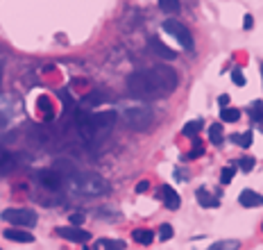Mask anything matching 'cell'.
Masks as SVG:
<instances>
[{"mask_svg": "<svg viewBox=\"0 0 263 250\" xmlns=\"http://www.w3.org/2000/svg\"><path fill=\"white\" fill-rule=\"evenodd\" d=\"M238 248H241L238 239H222V241H215L209 246V250H238Z\"/></svg>", "mask_w": 263, "mask_h": 250, "instance_id": "cell-17", "label": "cell"}, {"mask_svg": "<svg viewBox=\"0 0 263 250\" xmlns=\"http://www.w3.org/2000/svg\"><path fill=\"white\" fill-rule=\"evenodd\" d=\"M132 239L136 243H141V246H150V243L154 241V232L152 230H146V228H139L132 232Z\"/></svg>", "mask_w": 263, "mask_h": 250, "instance_id": "cell-14", "label": "cell"}, {"mask_svg": "<svg viewBox=\"0 0 263 250\" xmlns=\"http://www.w3.org/2000/svg\"><path fill=\"white\" fill-rule=\"evenodd\" d=\"M218 105H220L222 109H227V105H229V96H227V93H222V96L218 98Z\"/></svg>", "mask_w": 263, "mask_h": 250, "instance_id": "cell-32", "label": "cell"}, {"mask_svg": "<svg viewBox=\"0 0 263 250\" xmlns=\"http://www.w3.org/2000/svg\"><path fill=\"white\" fill-rule=\"evenodd\" d=\"M84 218H86V216H84L82 209H75V212L70 214V225H75V228H80V225L84 223Z\"/></svg>", "mask_w": 263, "mask_h": 250, "instance_id": "cell-29", "label": "cell"}, {"mask_svg": "<svg viewBox=\"0 0 263 250\" xmlns=\"http://www.w3.org/2000/svg\"><path fill=\"white\" fill-rule=\"evenodd\" d=\"M116 123V111H96V114H80L77 116V130L86 141H96L104 137Z\"/></svg>", "mask_w": 263, "mask_h": 250, "instance_id": "cell-3", "label": "cell"}, {"mask_svg": "<svg viewBox=\"0 0 263 250\" xmlns=\"http://www.w3.org/2000/svg\"><path fill=\"white\" fill-rule=\"evenodd\" d=\"M107 100V93L104 91H93V93H89V96L82 98V105H100Z\"/></svg>", "mask_w": 263, "mask_h": 250, "instance_id": "cell-21", "label": "cell"}, {"mask_svg": "<svg viewBox=\"0 0 263 250\" xmlns=\"http://www.w3.org/2000/svg\"><path fill=\"white\" fill-rule=\"evenodd\" d=\"M5 236H7L9 241H18V243H32V241H34V234H30V232H23V230H18V228L5 230Z\"/></svg>", "mask_w": 263, "mask_h": 250, "instance_id": "cell-13", "label": "cell"}, {"mask_svg": "<svg viewBox=\"0 0 263 250\" xmlns=\"http://www.w3.org/2000/svg\"><path fill=\"white\" fill-rule=\"evenodd\" d=\"M238 168H241L243 173H249V171L254 168V157H249V155H243V157H238Z\"/></svg>", "mask_w": 263, "mask_h": 250, "instance_id": "cell-25", "label": "cell"}, {"mask_svg": "<svg viewBox=\"0 0 263 250\" xmlns=\"http://www.w3.org/2000/svg\"><path fill=\"white\" fill-rule=\"evenodd\" d=\"M200 155H204V148L200 146V141L195 139V148H193V150H191V153H186V155H184L181 160H184V161H188V160H195V157H200Z\"/></svg>", "mask_w": 263, "mask_h": 250, "instance_id": "cell-27", "label": "cell"}, {"mask_svg": "<svg viewBox=\"0 0 263 250\" xmlns=\"http://www.w3.org/2000/svg\"><path fill=\"white\" fill-rule=\"evenodd\" d=\"M64 187L68 189L70 194L84 196V198H93V196H104L109 191V182L100 178L98 173H77L64 178Z\"/></svg>", "mask_w": 263, "mask_h": 250, "instance_id": "cell-2", "label": "cell"}, {"mask_svg": "<svg viewBox=\"0 0 263 250\" xmlns=\"http://www.w3.org/2000/svg\"><path fill=\"white\" fill-rule=\"evenodd\" d=\"M231 141L241 148H249L252 146V132L247 130V132H243V134H231Z\"/></svg>", "mask_w": 263, "mask_h": 250, "instance_id": "cell-23", "label": "cell"}, {"mask_svg": "<svg viewBox=\"0 0 263 250\" xmlns=\"http://www.w3.org/2000/svg\"><path fill=\"white\" fill-rule=\"evenodd\" d=\"M238 202H241L243 207H261L263 205V196L252 191V189H243L241 194H238Z\"/></svg>", "mask_w": 263, "mask_h": 250, "instance_id": "cell-10", "label": "cell"}, {"mask_svg": "<svg viewBox=\"0 0 263 250\" xmlns=\"http://www.w3.org/2000/svg\"><path fill=\"white\" fill-rule=\"evenodd\" d=\"M249 118H252V123H263V103L261 100H256V103L249 105Z\"/></svg>", "mask_w": 263, "mask_h": 250, "instance_id": "cell-18", "label": "cell"}, {"mask_svg": "<svg viewBox=\"0 0 263 250\" xmlns=\"http://www.w3.org/2000/svg\"><path fill=\"white\" fill-rule=\"evenodd\" d=\"M231 80H234L236 87H245V82H247V80H245V75H243V71H241V69H234V71H231Z\"/></svg>", "mask_w": 263, "mask_h": 250, "instance_id": "cell-30", "label": "cell"}, {"mask_svg": "<svg viewBox=\"0 0 263 250\" xmlns=\"http://www.w3.org/2000/svg\"><path fill=\"white\" fill-rule=\"evenodd\" d=\"M173 225H168V223H164V225H161L159 228V239L161 241H168V239H173Z\"/></svg>", "mask_w": 263, "mask_h": 250, "instance_id": "cell-28", "label": "cell"}, {"mask_svg": "<svg viewBox=\"0 0 263 250\" xmlns=\"http://www.w3.org/2000/svg\"><path fill=\"white\" fill-rule=\"evenodd\" d=\"M123 121L127 123V127L143 132L152 125L154 114L148 105H130V107H123Z\"/></svg>", "mask_w": 263, "mask_h": 250, "instance_id": "cell-4", "label": "cell"}, {"mask_svg": "<svg viewBox=\"0 0 263 250\" xmlns=\"http://www.w3.org/2000/svg\"><path fill=\"white\" fill-rule=\"evenodd\" d=\"M238 118H241V111L234 109V107H227V109L220 111V121H222V123H236Z\"/></svg>", "mask_w": 263, "mask_h": 250, "instance_id": "cell-22", "label": "cell"}, {"mask_svg": "<svg viewBox=\"0 0 263 250\" xmlns=\"http://www.w3.org/2000/svg\"><path fill=\"white\" fill-rule=\"evenodd\" d=\"M159 198L164 200V205H166L168 209H180V196H177V191H175L173 187H168V184H164V187L159 189Z\"/></svg>", "mask_w": 263, "mask_h": 250, "instance_id": "cell-9", "label": "cell"}, {"mask_svg": "<svg viewBox=\"0 0 263 250\" xmlns=\"http://www.w3.org/2000/svg\"><path fill=\"white\" fill-rule=\"evenodd\" d=\"M0 216H2V221L12 223V225H18V228H34L36 218H39L32 209H25V207H9Z\"/></svg>", "mask_w": 263, "mask_h": 250, "instance_id": "cell-5", "label": "cell"}, {"mask_svg": "<svg viewBox=\"0 0 263 250\" xmlns=\"http://www.w3.org/2000/svg\"><path fill=\"white\" fill-rule=\"evenodd\" d=\"M209 141H211L214 146H220L222 143V125L220 123H214L209 127Z\"/></svg>", "mask_w": 263, "mask_h": 250, "instance_id": "cell-19", "label": "cell"}, {"mask_svg": "<svg viewBox=\"0 0 263 250\" xmlns=\"http://www.w3.org/2000/svg\"><path fill=\"white\" fill-rule=\"evenodd\" d=\"M86 250H91V248H86Z\"/></svg>", "mask_w": 263, "mask_h": 250, "instance_id": "cell-36", "label": "cell"}, {"mask_svg": "<svg viewBox=\"0 0 263 250\" xmlns=\"http://www.w3.org/2000/svg\"><path fill=\"white\" fill-rule=\"evenodd\" d=\"M0 250H2V248H0Z\"/></svg>", "mask_w": 263, "mask_h": 250, "instance_id": "cell-37", "label": "cell"}, {"mask_svg": "<svg viewBox=\"0 0 263 250\" xmlns=\"http://www.w3.org/2000/svg\"><path fill=\"white\" fill-rule=\"evenodd\" d=\"M96 250H125V241H120V239H98Z\"/></svg>", "mask_w": 263, "mask_h": 250, "instance_id": "cell-15", "label": "cell"}, {"mask_svg": "<svg viewBox=\"0 0 263 250\" xmlns=\"http://www.w3.org/2000/svg\"><path fill=\"white\" fill-rule=\"evenodd\" d=\"M177 82H180L177 73L170 66L159 64V66H152V69L134 71L127 77V89H130V93L139 98H157L173 93Z\"/></svg>", "mask_w": 263, "mask_h": 250, "instance_id": "cell-1", "label": "cell"}, {"mask_svg": "<svg viewBox=\"0 0 263 250\" xmlns=\"http://www.w3.org/2000/svg\"><path fill=\"white\" fill-rule=\"evenodd\" d=\"M148 189H150V182L143 180V182H139V184H136V194H143V191H148Z\"/></svg>", "mask_w": 263, "mask_h": 250, "instance_id": "cell-31", "label": "cell"}, {"mask_svg": "<svg viewBox=\"0 0 263 250\" xmlns=\"http://www.w3.org/2000/svg\"><path fill=\"white\" fill-rule=\"evenodd\" d=\"M159 9L166 12V14H177L181 9V5H180V0H159Z\"/></svg>", "mask_w": 263, "mask_h": 250, "instance_id": "cell-20", "label": "cell"}, {"mask_svg": "<svg viewBox=\"0 0 263 250\" xmlns=\"http://www.w3.org/2000/svg\"><path fill=\"white\" fill-rule=\"evenodd\" d=\"M234 173H236L234 166H225L220 171V182H222V184H229V182L234 180Z\"/></svg>", "mask_w": 263, "mask_h": 250, "instance_id": "cell-26", "label": "cell"}, {"mask_svg": "<svg viewBox=\"0 0 263 250\" xmlns=\"http://www.w3.org/2000/svg\"><path fill=\"white\" fill-rule=\"evenodd\" d=\"M202 130V121H191V123H186L184 125V137H195V134Z\"/></svg>", "mask_w": 263, "mask_h": 250, "instance_id": "cell-24", "label": "cell"}, {"mask_svg": "<svg viewBox=\"0 0 263 250\" xmlns=\"http://www.w3.org/2000/svg\"><path fill=\"white\" fill-rule=\"evenodd\" d=\"M259 69H261V77H263V62H261V64H259Z\"/></svg>", "mask_w": 263, "mask_h": 250, "instance_id": "cell-34", "label": "cell"}, {"mask_svg": "<svg viewBox=\"0 0 263 250\" xmlns=\"http://www.w3.org/2000/svg\"><path fill=\"white\" fill-rule=\"evenodd\" d=\"M164 32H168L170 36H175L177 41H180L181 48H186V50H193L195 48V43H193V36H191V32H188L186 25H181L180 21H175V18H168V21H164Z\"/></svg>", "mask_w": 263, "mask_h": 250, "instance_id": "cell-6", "label": "cell"}, {"mask_svg": "<svg viewBox=\"0 0 263 250\" xmlns=\"http://www.w3.org/2000/svg\"><path fill=\"white\" fill-rule=\"evenodd\" d=\"M150 48H152L159 57H164V59H175V57H177V53H175V50H170L166 43L161 41V39H157V36H152V39H150Z\"/></svg>", "mask_w": 263, "mask_h": 250, "instance_id": "cell-11", "label": "cell"}, {"mask_svg": "<svg viewBox=\"0 0 263 250\" xmlns=\"http://www.w3.org/2000/svg\"><path fill=\"white\" fill-rule=\"evenodd\" d=\"M36 182L48 191H62L64 189V175L57 173L55 168H41L36 173Z\"/></svg>", "mask_w": 263, "mask_h": 250, "instance_id": "cell-7", "label": "cell"}, {"mask_svg": "<svg viewBox=\"0 0 263 250\" xmlns=\"http://www.w3.org/2000/svg\"><path fill=\"white\" fill-rule=\"evenodd\" d=\"M14 168H16V155H12V153H7V150L0 148V175L12 173Z\"/></svg>", "mask_w": 263, "mask_h": 250, "instance_id": "cell-12", "label": "cell"}, {"mask_svg": "<svg viewBox=\"0 0 263 250\" xmlns=\"http://www.w3.org/2000/svg\"><path fill=\"white\" fill-rule=\"evenodd\" d=\"M243 25H245V30H252L254 21H252V16H249V14H245V21H243Z\"/></svg>", "mask_w": 263, "mask_h": 250, "instance_id": "cell-33", "label": "cell"}, {"mask_svg": "<svg viewBox=\"0 0 263 250\" xmlns=\"http://www.w3.org/2000/svg\"><path fill=\"white\" fill-rule=\"evenodd\" d=\"M55 234L75 243H86L91 239V232H86L82 228H75V225H70V228H55Z\"/></svg>", "mask_w": 263, "mask_h": 250, "instance_id": "cell-8", "label": "cell"}, {"mask_svg": "<svg viewBox=\"0 0 263 250\" xmlns=\"http://www.w3.org/2000/svg\"><path fill=\"white\" fill-rule=\"evenodd\" d=\"M0 77H2V69H0Z\"/></svg>", "mask_w": 263, "mask_h": 250, "instance_id": "cell-35", "label": "cell"}, {"mask_svg": "<svg viewBox=\"0 0 263 250\" xmlns=\"http://www.w3.org/2000/svg\"><path fill=\"white\" fill-rule=\"evenodd\" d=\"M195 196H197V202H200L202 207H218V205H220V200L214 198L207 189H197V194H195Z\"/></svg>", "mask_w": 263, "mask_h": 250, "instance_id": "cell-16", "label": "cell"}]
</instances>
